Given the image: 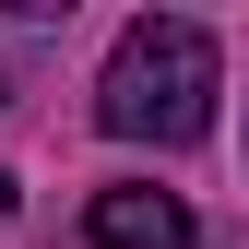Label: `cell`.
<instances>
[{
    "label": "cell",
    "instance_id": "1",
    "mask_svg": "<svg viewBox=\"0 0 249 249\" xmlns=\"http://www.w3.org/2000/svg\"><path fill=\"white\" fill-rule=\"evenodd\" d=\"M213 95H226V59H213V36L190 12H142L95 71V119L119 142H202Z\"/></svg>",
    "mask_w": 249,
    "mask_h": 249
},
{
    "label": "cell",
    "instance_id": "3",
    "mask_svg": "<svg viewBox=\"0 0 249 249\" xmlns=\"http://www.w3.org/2000/svg\"><path fill=\"white\" fill-rule=\"evenodd\" d=\"M0 226H12V178H0Z\"/></svg>",
    "mask_w": 249,
    "mask_h": 249
},
{
    "label": "cell",
    "instance_id": "2",
    "mask_svg": "<svg viewBox=\"0 0 249 249\" xmlns=\"http://www.w3.org/2000/svg\"><path fill=\"white\" fill-rule=\"evenodd\" d=\"M83 237H95V249H190L202 226H190V202H178V190H142V178H131V190H95Z\"/></svg>",
    "mask_w": 249,
    "mask_h": 249
}]
</instances>
